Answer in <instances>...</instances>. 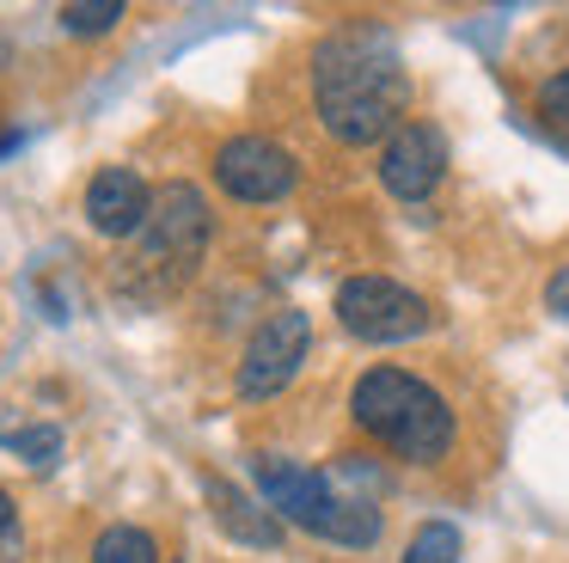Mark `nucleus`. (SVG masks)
<instances>
[{
    "label": "nucleus",
    "mask_w": 569,
    "mask_h": 563,
    "mask_svg": "<svg viewBox=\"0 0 569 563\" xmlns=\"http://www.w3.org/2000/svg\"><path fill=\"white\" fill-rule=\"evenodd\" d=\"M410 105L405 56L380 24H343L312 49V110L343 147L392 141Z\"/></svg>",
    "instance_id": "1"
},
{
    "label": "nucleus",
    "mask_w": 569,
    "mask_h": 563,
    "mask_svg": "<svg viewBox=\"0 0 569 563\" xmlns=\"http://www.w3.org/2000/svg\"><path fill=\"white\" fill-rule=\"evenodd\" d=\"M349 416L368 428L380 447H392L410 465H435L453 453V404L429 386V379L405 374V367H368L349 392Z\"/></svg>",
    "instance_id": "2"
},
{
    "label": "nucleus",
    "mask_w": 569,
    "mask_h": 563,
    "mask_svg": "<svg viewBox=\"0 0 569 563\" xmlns=\"http://www.w3.org/2000/svg\"><path fill=\"white\" fill-rule=\"evenodd\" d=\"M251 477H258V496L276 521H295V526L331 539V545H349V551H368L380 539L373 502L337 496L325 472H307V465L282 460V453H251Z\"/></svg>",
    "instance_id": "3"
},
{
    "label": "nucleus",
    "mask_w": 569,
    "mask_h": 563,
    "mask_svg": "<svg viewBox=\"0 0 569 563\" xmlns=\"http://www.w3.org/2000/svg\"><path fill=\"white\" fill-rule=\"evenodd\" d=\"M209 203H202L197 184H160L153 190V215L148 227H141V269H153L160 282H184L190 269L202 264V251H209Z\"/></svg>",
    "instance_id": "4"
},
{
    "label": "nucleus",
    "mask_w": 569,
    "mask_h": 563,
    "mask_svg": "<svg viewBox=\"0 0 569 563\" xmlns=\"http://www.w3.org/2000/svg\"><path fill=\"white\" fill-rule=\"evenodd\" d=\"M337 325L356 343H410L435 325L429 300L392 276H349L337 288Z\"/></svg>",
    "instance_id": "5"
},
{
    "label": "nucleus",
    "mask_w": 569,
    "mask_h": 563,
    "mask_svg": "<svg viewBox=\"0 0 569 563\" xmlns=\"http://www.w3.org/2000/svg\"><path fill=\"white\" fill-rule=\"evenodd\" d=\"M307 349H312V318L300 313V306L270 313L251 330L246 355H239V398L263 404V398H276V392H288V379L300 374Z\"/></svg>",
    "instance_id": "6"
},
{
    "label": "nucleus",
    "mask_w": 569,
    "mask_h": 563,
    "mask_svg": "<svg viewBox=\"0 0 569 563\" xmlns=\"http://www.w3.org/2000/svg\"><path fill=\"white\" fill-rule=\"evenodd\" d=\"M295 178H300L295 154L282 141H270V135H233L214 154V184L233 203H282L295 190Z\"/></svg>",
    "instance_id": "7"
},
{
    "label": "nucleus",
    "mask_w": 569,
    "mask_h": 563,
    "mask_svg": "<svg viewBox=\"0 0 569 563\" xmlns=\"http://www.w3.org/2000/svg\"><path fill=\"white\" fill-rule=\"evenodd\" d=\"M447 178V135L435 122L410 117L398 122V135L380 147V184L398 203H429Z\"/></svg>",
    "instance_id": "8"
},
{
    "label": "nucleus",
    "mask_w": 569,
    "mask_h": 563,
    "mask_svg": "<svg viewBox=\"0 0 569 563\" xmlns=\"http://www.w3.org/2000/svg\"><path fill=\"white\" fill-rule=\"evenodd\" d=\"M148 215H153V190H148V178H141V171H129V166L92 171V184H87V220H92V233H104V239H141Z\"/></svg>",
    "instance_id": "9"
},
{
    "label": "nucleus",
    "mask_w": 569,
    "mask_h": 563,
    "mask_svg": "<svg viewBox=\"0 0 569 563\" xmlns=\"http://www.w3.org/2000/svg\"><path fill=\"white\" fill-rule=\"evenodd\" d=\"M209 514L214 526H221L227 539H239V545H258V551H276L282 545V521H276L263 502H251L239 484H227V477H209Z\"/></svg>",
    "instance_id": "10"
},
{
    "label": "nucleus",
    "mask_w": 569,
    "mask_h": 563,
    "mask_svg": "<svg viewBox=\"0 0 569 563\" xmlns=\"http://www.w3.org/2000/svg\"><path fill=\"white\" fill-rule=\"evenodd\" d=\"M92 563H160V545H153L148 526L117 521V526H104V533L92 539Z\"/></svg>",
    "instance_id": "11"
},
{
    "label": "nucleus",
    "mask_w": 569,
    "mask_h": 563,
    "mask_svg": "<svg viewBox=\"0 0 569 563\" xmlns=\"http://www.w3.org/2000/svg\"><path fill=\"white\" fill-rule=\"evenodd\" d=\"M0 441L19 453V460L31 465V472H50L56 460H62V428L56 423H31V428H0Z\"/></svg>",
    "instance_id": "12"
},
{
    "label": "nucleus",
    "mask_w": 569,
    "mask_h": 563,
    "mask_svg": "<svg viewBox=\"0 0 569 563\" xmlns=\"http://www.w3.org/2000/svg\"><path fill=\"white\" fill-rule=\"evenodd\" d=\"M459 551H466V539H459V526H447V521H429V526H417V533H410V545H405V563H459Z\"/></svg>",
    "instance_id": "13"
},
{
    "label": "nucleus",
    "mask_w": 569,
    "mask_h": 563,
    "mask_svg": "<svg viewBox=\"0 0 569 563\" xmlns=\"http://www.w3.org/2000/svg\"><path fill=\"white\" fill-rule=\"evenodd\" d=\"M117 19H123V0H68L62 7L68 37H104V31H117Z\"/></svg>",
    "instance_id": "14"
},
{
    "label": "nucleus",
    "mask_w": 569,
    "mask_h": 563,
    "mask_svg": "<svg viewBox=\"0 0 569 563\" xmlns=\"http://www.w3.org/2000/svg\"><path fill=\"white\" fill-rule=\"evenodd\" d=\"M539 122H545V135H551L557 147H569V68H557L551 80L539 86Z\"/></svg>",
    "instance_id": "15"
},
{
    "label": "nucleus",
    "mask_w": 569,
    "mask_h": 563,
    "mask_svg": "<svg viewBox=\"0 0 569 563\" xmlns=\"http://www.w3.org/2000/svg\"><path fill=\"white\" fill-rule=\"evenodd\" d=\"M545 313L569 325V264H557V269H551V282H545Z\"/></svg>",
    "instance_id": "16"
},
{
    "label": "nucleus",
    "mask_w": 569,
    "mask_h": 563,
    "mask_svg": "<svg viewBox=\"0 0 569 563\" xmlns=\"http://www.w3.org/2000/svg\"><path fill=\"white\" fill-rule=\"evenodd\" d=\"M19 533V514H13V496L0 490V539H13Z\"/></svg>",
    "instance_id": "17"
},
{
    "label": "nucleus",
    "mask_w": 569,
    "mask_h": 563,
    "mask_svg": "<svg viewBox=\"0 0 569 563\" xmlns=\"http://www.w3.org/2000/svg\"><path fill=\"white\" fill-rule=\"evenodd\" d=\"M178 563H184V557H178Z\"/></svg>",
    "instance_id": "18"
}]
</instances>
